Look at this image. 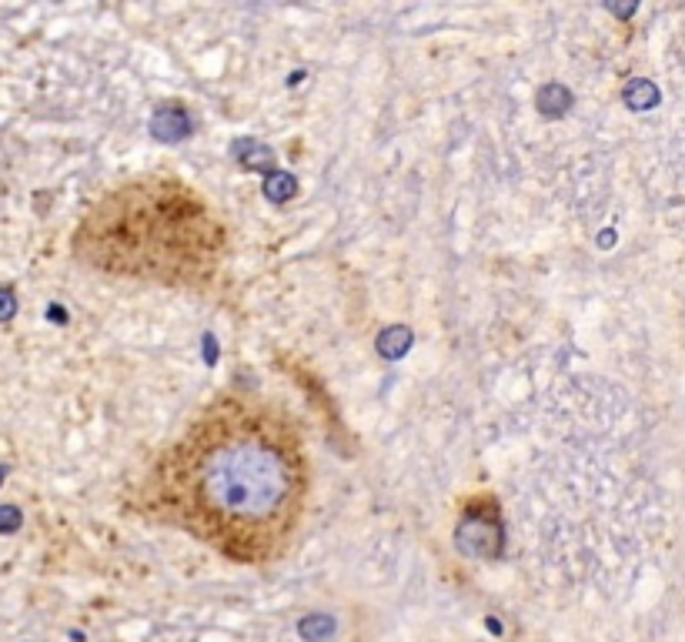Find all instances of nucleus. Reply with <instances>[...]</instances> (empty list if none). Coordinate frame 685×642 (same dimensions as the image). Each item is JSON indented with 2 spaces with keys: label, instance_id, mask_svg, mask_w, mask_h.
<instances>
[{
  "label": "nucleus",
  "instance_id": "obj_1",
  "mask_svg": "<svg viewBox=\"0 0 685 642\" xmlns=\"http://www.w3.org/2000/svg\"><path fill=\"white\" fill-rule=\"evenodd\" d=\"M154 506L231 562L265 565L288 549L308 502L301 435L281 409L221 399L154 468Z\"/></svg>",
  "mask_w": 685,
  "mask_h": 642
},
{
  "label": "nucleus",
  "instance_id": "obj_2",
  "mask_svg": "<svg viewBox=\"0 0 685 642\" xmlns=\"http://www.w3.org/2000/svg\"><path fill=\"white\" fill-rule=\"evenodd\" d=\"M225 251L211 205L177 177H137L90 208L74 234V254L108 274L197 284Z\"/></svg>",
  "mask_w": 685,
  "mask_h": 642
},
{
  "label": "nucleus",
  "instance_id": "obj_3",
  "mask_svg": "<svg viewBox=\"0 0 685 642\" xmlns=\"http://www.w3.org/2000/svg\"><path fill=\"white\" fill-rule=\"evenodd\" d=\"M151 131L161 141H181V137L191 134V117L181 104H164L157 107L154 117H151Z\"/></svg>",
  "mask_w": 685,
  "mask_h": 642
},
{
  "label": "nucleus",
  "instance_id": "obj_4",
  "mask_svg": "<svg viewBox=\"0 0 685 642\" xmlns=\"http://www.w3.org/2000/svg\"><path fill=\"white\" fill-rule=\"evenodd\" d=\"M626 104L632 107V111H648V107L659 104V88L652 84V80H632L626 88Z\"/></svg>",
  "mask_w": 685,
  "mask_h": 642
},
{
  "label": "nucleus",
  "instance_id": "obj_5",
  "mask_svg": "<svg viewBox=\"0 0 685 642\" xmlns=\"http://www.w3.org/2000/svg\"><path fill=\"white\" fill-rule=\"evenodd\" d=\"M568 104H572V94H568L562 84H548V88L539 94V107L545 111V114H562Z\"/></svg>",
  "mask_w": 685,
  "mask_h": 642
},
{
  "label": "nucleus",
  "instance_id": "obj_6",
  "mask_svg": "<svg viewBox=\"0 0 685 642\" xmlns=\"http://www.w3.org/2000/svg\"><path fill=\"white\" fill-rule=\"evenodd\" d=\"M408 345H411V331L402 328V325H398V328H388L382 335V341H378V348H382L388 358H392V355H405Z\"/></svg>",
  "mask_w": 685,
  "mask_h": 642
},
{
  "label": "nucleus",
  "instance_id": "obj_7",
  "mask_svg": "<svg viewBox=\"0 0 685 642\" xmlns=\"http://www.w3.org/2000/svg\"><path fill=\"white\" fill-rule=\"evenodd\" d=\"M291 191H294V177H288V175H271V177H268L265 195L271 198V201H284V198H291Z\"/></svg>",
  "mask_w": 685,
  "mask_h": 642
},
{
  "label": "nucleus",
  "instance_id": "obj_8",
  "mask_svg": "<svg viewBox=\"0 0 685 642\" xmlns=\"http://www.w3.org/2000/svg\"><path fill=\"white\" fill-rule=\"evenodd\" d=\"M20 529V512L14 506H0V532H14Z\"/></svg>",
  "mask_w": 685,
  "mask_h": 642
},
{
  "label": "nucleus",
  "instance_id": "obj_9",
  "mask_svg": "<svg viewBox=\"0 0 685 642\" xmlns=\"http://www.w3.org/2000/svg\"><path fill=\"white\" fill-rule=\"evenodd\" d=\"M14 312H17V298H14V292H10V288H0V321H10L14 318Z\"/></svg>",
  "mask_w": 685,
  "mask_h": 642
}]
</instances>
